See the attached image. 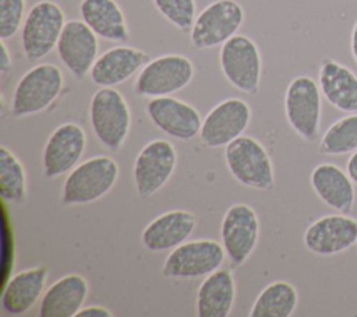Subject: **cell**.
Listing matches in <instances>:
<instances>
[{
	"label": "cell",
	"mask_w": 357,
	"mask_h": 317,
	"mask_svg": "<svg viewBox=\"0 0 357 317\" xmlns=\"http://www.w3.org/2000/svg\"><path fill=\"white\" fill-rule=\"evenodd\" d=\"M177 166V151L174 145L163 138L146 142L138 152L132 179L137 196L141 200L152 197L173 176Z\"/></svg>",
	"instance_id": "cell-11"
},
{
	"label": "cell",
	"mask_w": 357,
	"mask_h": 317,
	"mask_svg": "<svg viewBox=\"0 0 357 317\" xmlns=\"http://www.w3.org/2000/svg\"><path fill=\"white\" fill-rule=\"evenodd\" d=\"M350 52H351L353 60L357 66V21L354 22L353 29H351V35H350Z\"/></svg>",
	"instance_id": "cell-34"
},
{
	"label": "cell",
	"mask_w": 357,
	"mask_h": 317,
	"mask_svg": "<svg viewBox=\"0 0 357 317\" xmlns=\"http://www.w3.org/2000/svg\"><path fill=\"white\" fill-rule=\"evenodd\" d=\"M119 163L107 155L89 158L78 163L64 179L61 201L66 205H82L105 197L119 179Z\"/></svg>",
	"instance_id": "cell-1"
},
{
	"label": "cell",
	"mask_w": 357,
	"mask_h": 317,
	"mask_svg": "<svg viewBox=\"0 0 357 317\" xmlns=\"http://www.w3.org/2000/svg\"><path fill=\"white\" fill-rule=\"evenodd\" d=\"M225 162L231 176L245 187L271 190L275 184L272 159L265 147L250 135H240L225 147Z\"/></svg>",
	"instance_id": "cell-5"
},
{
	"label": "cell",
	"mask_w": 357,
	"mask_h": 317,
	"mask_svg": "<svg viewBox=\"0 0 357 317\" xmlns=\"http://www.w3.org/2000/svg\"><path fill=\"white\" fill-rule=\"evenodd\" d=\"M98 35L82 21L68 20L57 42V54L67 70L77 78H85L98 59Z\"/></svg>",
	"instance_id": "cell-16"
},
{
	"label": "cell",
	"mask_w": 357,
	"mask_h": 317,
	"mask_svg": "<svg viewBox=\"0 0 357 317\" xmlns=\"http://www.w3.org/2000/svg\"><path fill=\"white\" fill-rule=\"evenodd\" d=\"M298 293L286 281L266 285L257 296L250 310L251 317H290L297 309Z\"/></svg>",
	"instance_id": "cell-26"
},
{
	"label": "cell",
	"mask_w": 357,
	"mask_h": 317,
	"mask_svg": "<svg viewBox=\"0 0 357 317\" xmlns=\"http://www.w3.org/2000/svg\"><path fill=\"white\" fill-rule=\"evenodd\" d=\"M26 172L22 162L6 145L0 147V196L8 202H22L26 197Z\"/></svg>",
	"instance_id": "cell-27"
},
{
	"label": "cell",
	"mask_w": 357,
	"mask_h": 317,
	"mask_svg": "<svg viewBox=\"0 0 357 317\" xmlns=\"http://www.w3.org/2000/svg\"><path fill=\"white\" fill-rule=\"evenodd\" d=\"M318 85L331 106L344 113L357 112V74L347 66L331 57L322 59L318 68Z\"/></svg>",
	"instance_id": "cell-21"
},
{
	"label": "cell",
	"mask_w": 357,
	"mask_h": 317,
	"mask_svg": "<svg viewBox=\"0 0 357 317\" xmlns=\"http://www.w3.org/2000/svg\"><path fill=\"white\" fill-rule=\"evenodd\" d=\"M64 75L53 63H39L29 68L17 82L10 113L13 117H26L47 109L61 94Z\"/></svg>",
	"instance_id": "cell-2"
},
{
	"label": "cell",
	"mask_w": 357,
	"mask_h": 317,
	"mask_svg": "<svg viewBox=\"0 0 357 317\" xmlns=\"http://www.w3.org/2000/svg\"><path fill=\"white\" fill-rule=\"evenodd\" d=\"M236 300V282L231 272L219 268L206 275L197 290L195 309L199 317H227Z\"/></svg>",
	"instance_id": "cell-25"
},
{
	"label": "cell",
	"mask_w": 357,
	"mask_h": 317,
	"mask_svg": "<svg viewBox=\"0 0 357 317\" xmlns=\"http://www.w3.org/2000/svg\"><path fill=\"white\" fill-rule=\"evenodd\" d=\"M357 151V112L332 123L321 137L318 152L322 155H346Z\"/></svg>",
	"instance_id": "cell-28"
},
{
	"label": "cell",
	"mask_w": 357,
	"mask_h": 317,
	"mask_svg": "<svg viewBox=\"0 0 357 317\" xmlns=\"http://www.w3.org/2000/svg\"><path fill=\"white\" fill-rule=\"evenodd\" d=\"M113 313L103 306H86L82 307L77 317H112Z\"/></svg>",
	"instance_id": "cell-31"
},
{
	"label": "cell",
	"mask_w": 357,
	"mask_h": 317,
	"mask_svg": "<svg viewBox=\"0 0 357 317\" xmlns=\"http://www.w3.org/2000/svg\"><path fill=\"white\" fill-rule=\"evenodd\" d=\"M310 183L318 198L336 212L349 214L354 207V182L337 165L318 163L310 175Z\"/></svg>",
	"instance_id": "cell-20"
},
{
	"label": "cell",
	"mask_w": 357,
	"mask_h": 317,
	"mask_svg": "<svg viewBox=\"0 0 357 317\" xmlns=\"http://www.w3.org/2000/svg\"><path fill=\"white\" fill-rule=\"evenodd\" d=\"M219 64L225 78L238 91L255 95L259 89L262 59L257 43L236 34L220 46Z\"/></svg>",
	"instance_id": "cell-9"
},
{
	"label": "cell",
	"mask_w": 357,
	"mask_h": 317,
	"mask_svg": "<svg viewBox=\"0 0 357 317\" xmlns=\"http://www.w3.org/2000/svg\"><path fill=\"white\" fill-rule=\"evenodd\" d=\"M250 121V105L240 98H227L215 105L202 119L201 142L208 148L226 147L243 135Z\"/></svg>",
	"instance_id": "cell-13"
},
{
	"label": "cell",
	"mask_w": 357,
	"mask_h": 317,
	"mask_svg": "<svg viewBox=\"0 0 357 317\" xmlns=\"http://www.w3.org/2000/svg\"><path fill=\"white\" fill-rule=\"evenodd\" d=\"M245 20L243 6L236 0H216L195 17L190 29V43L204 50L222 46L233 38Z\"/></svg>",
	"instance_id": "cell-8"
},
{
	"label": "cell",
	"mask_w": 357,
	"mask_h": 317,
	"mask_svg": "<svg viewBox=\"0 0 357 317\" xmlns=\"http://www.w3.org/2000/svg\"><path fill=\"white\" fill-rule=\"evenodd\" d=\"M322 94L318 82L310 75L294 77L284 92V116L289 126L307 142L319 134Z\"/></svg>",
	"instance_id": "cell-7"
},
{
	"label": "cell",
	"mask_w": 357,
	"mask_h": 317,
	"mask_svg": "<svg viewBox=\"0 0 357 317\" xmlns=\"http://www.w3.org/2000/svg\"><path fill=\"white\" fill-rule=\"evenodd\" d=\"M26 15L25 0H0V38L3 40L15 36Z\"/></svg>",
	"instance_id": "cell-30"
},
{
	"label": "cell",
	"mask_w": 357,
	"mask_h": 317,
	"mask_svg": "<svg viewBox=\"0 0 357 317\" xmlns=\"http://www.w3.org/2000/svg\"><path fill=\"white\" fill-rule=\"evenodd\" d=\"M67 20L63 8L52 0L35 3L21 27V46L28 61L36 63L56 46Z\"/></svg>",
	"instance_id": "cell-4"
},
{
	"label": "cell",
	"mask_w": 357,
	"mask_h": 317,
	"mask_svg": "<svg viewBox=\"0 0 357 317\" xmlns=\"http://www.w3.org/2000/svg\"><path fill=\"white\" fill-rule=\"evenodd\" d=\"M194 74V64L187 56L162 54L151 59L139 70L134 82V92L146 98L169 96L188 87Z\"/></svg>",
	"instance_id": "cell-6"
},
{
	"label": "cell",
	"mask_w": 357,
	"mask_h": 317,
	"mask_svg": "<svg viewBox=\"0 0 357 317\" xmlns=\"http://www.w3.org/2000/svg\"><path fill=\"white\" fill-rule=\"evenodd\" d=\"M49 270L45 265L22 270L14 274L4 285L1 307L10 316H21L29 311L42 299Z\"/></svg>",
	"instance_id": "cell-23"
},
{
	"label": "cell",
	"mask_w": 357,
	"mask_h": 317,
	"mask_svg": "<svg viewBox=\"0 0 357 317\" xmlns=\"http://www.w3.org/2000/svg\"><path fill=\"white\" fill-rule=\"evenodd\" d=\"M226 251L222 243L211 239L187 240L174 247L162 265V274L167 278L194 279L212 274L225 261Z\"/></svg>",
	"instance_id": "cell-10"
},
{
	"label": "cell",
	"mask_w": 357,
	"mask_h": 317,
	"mask_svg": "<svg viewBox=\"0 0 357 317\" xmlns=\"http://www.w3.org/2000/svg\"><path fill=\"white\" fill-rule=\"evenodd\" d=\"M356 246H357V244H356Z\"/></svg>",
	"instance_id": "cell-35"
},
{
	"label": "cell",
	"mask_w": 357,
	"mask_h": 317,
	"mask_svg": "<svg viewBox=\"0 0 357 317\" xmlns=\"http://www.w3.org/2000/svg\"><path fill=\"white\" fill-rule=\"evenodd\" d=\"M159 14L183 32H190L195 17V0H152Z\"/></svg>",
	"instance_id": "cell-29"
},
{
	"label": "cell",
	"mask_w": 357,
	"mask_h": 317,
	"mask_svg": "<svg viewBox=\"0 0 357 317\" xmlns=\"http://www.w3.org/2000/svg\"><path fill=\"white\" fill-rule=\"evenodd\" d=\"M89 293L88 281L79 274H67L53 282L39 303L40 317H77Z\"/></svg>",
	"instance_id": "cell-22"
},
{
	"label": "cell",
	"mask_w": 357,
	"mask_h": 317,
	"mask_svg": "<svg viewBox=\"0 0 357 317\" xmlns=\"http://www.w3.org/2000/svg\"><path fill=\"white\" fill-rule=\"evenodd\" d=\"M86 148L85 130L74 123L66 121L57 126L49 135L42 155V168L49 179L73 170L82 158Z\"/></svg>",
	"instance_id": "cell-15"
},
{
	"label": "cell",
	"mask_w": 357,
	"mask_h": 317,
	"mask_svg": "<svg viewBox=\"0 0 357 317\" xmlns=\"http://www.w3.org/2000/svg\"><path fill=\"white\" fill-rule=\"evenodd\" d=\"M259 237V221L252 207L237 202L230 205L220 223L222 246L233 265L244 264L254 253Z\"/></svg>",
	"instance_id": "cell-12"
},
{
	"label": "cell",
	"mask_w": 357,
	"mask_h": 317,
	"mask_svg": "<svg viewBox=\"0 0 357 317\" xmlns=\"http://www.w3.org/2000/svg\"><path fill=\"white\" fill-rule=\"evenodd\" d=\"M0 45H1V50H0V73L4 75V74H7L13 68V59H11V53H10L8 47H7L6 40L1 39Z\"/></svg>",
	"instance_id": "cell-32"
},
{
	"label": "cell",
	"mask_w": 357,
	"mask_h": 317,
	"mask_svg": "<svg viewBox=\"0 0 357 317\" xmlns=\"http://www.w3.org/2000/svg\"><path fill=\"white\" fill-rule=\"evenodd\" d=\"M304 246L315 256H336L357 244V219L331 214L315 219L304 232Z\"/></svg>",
	"instance_id": "cell-14"
},
{
	"label": "cell",
	"mask_w": 357,
	"mask_h": 317,
	"mask_svg": "<svg viewBox=\"0 0 357 317\" xmlns=\"http://www.w3.org/2000/svg\"><path fill=\"white\" fill-rule=\"evenodd\" d=\"M145 110L153 126L173 138L188 141L199 135L201 115L192 105L181 99L172 95L151 98Z\"/></svg>",
	"instance_id": "cell-17"
},
{
	"label": "cell",
	"mask_w": 357,
	"mask_h": 317,
	"mask_svg": "<svg viewBox=\"0 0 357 317\" xmlns=\"http://www.w3.org/2000/svg\"><path fill=\"white\" fill-rule=\"evenodd\" d=\"M89 121L102 145L120 149L131 128V110L123 94L113 87H100L89 102Z\"/></svg>",
	"instance_id": "cell-3"
},
{
	"label": "cell",
	"mask_w": 357,
	"mask_h": 317,
	"mask_svg": "<svg viewBox=\"0 0 357 317\" xmlns=\"http://www.w3.org/2000/svg\"><path fill=\"white\" fill-rule=\"evenodd\" d=\"M151 60L141 49L119 45L98 56L89 77L98 87H116L126 82Z\"/></svg>",
	"instance_id": "cell-18"
},
{
	"label": "cell",
	"mask_w": 357,
	"mask_h": 317,
	"mask_svg": "<svg viewBox=\"0 0 357 317\" xmlns=\"http://www.w3.org/2000/svg\"><path fill=\"white\" fill-rule=\"evenodd\" d=\"M346 172L349 173L354 184H357V151L350 154V158L347 159V163H346Z\"/></svg>",
	"instance_id": "cell-33"
},
{
	"label": "cell",
	"mask_w": 357,
	"mask_h": 317,
	"mask_svg": "<svg viewBox=\"0 0 357 317\" xmlns=\"http://www.w3.org/2000/svg\"><path fill=\"white\" fill-rule=\"evenodd\" d=\"M197 226V216L187 209H170L153 218L141 233V242L151 251L173 250L187 242Z\"/></svg>",
	"instance_id": "cell-19"
},
{
	"label": "cell",
	"mask_w": 357,
	"mask_h": 317,
	"mask_svg": "<svg viewBox=\"0 0 357 317\" xmlns=\"http://www.w3.org/2000/svg\"><path fill=\"white\" fill-rule=\"evenodd\" d=\"M79 14L99 38L117 43L130 40L126 15L116 0H81Z\"/></svg>",
	"instance_id": "cell-24"
}]
</instances>
